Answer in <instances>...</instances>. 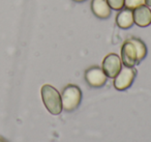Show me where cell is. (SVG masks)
<instances>
[{"label":"cell","instance_id":"1","mask_svg":"<svg viewBox=\"0 0 151 142\" xmlns=\"http://www.w3.org/2000/svg\"><path fill=\"white\" fill-rule=\"evenodd\" d=\"M147 56L146 44L138 38H127L121 46L120 58L124 67H134Z\"/></svg>","mask_w":151,"mask_h":142},{"label":"cell","instance_id":"2","mask_svg":"<svg viewBox=\"0 0 151 142\" xmlns=\"http://www.w3.org/2000/svg\"><path fill=\"white\" fill-rule=\"evenodd\" d=\"M42 100L46 109L52 115H59L62 112V102L59 91L50 84H45L40 89Z\"/></svg>","mask_w":151,"mask_h":142},{"label":"cell","instance_id":"3","mask_svg":"<svg viewBox=\"0 0 151 142\" xmlns=\"http://www.w3.org/2000/svg\"><path fill=\"white\" fill-rule=\"evenodd\" d=\"M82 90L78 85L68 84L61 92L62 108L65 112H73L78 109L82 102Z\"/></svg>","mask_w":151,"mask_h":142},{"label":"cell","instance_id":"4","mask_svg":"<svg viewBox=\"0 0 151 142\" xmlns=\"http://www.w3.org/2000/svg\"><path fill=\"white\" fill-rule=\"evenodd\" d=\"M137 77V70L134 67H123L118 75L114 78L113 85L116 90L123 91L132 85L134 79Z\"/></svg>","mask_w":151,"mask_h":142},{"label":"cell","instance_id":"5","mask_svg":"<svg viewBox=\"0 0 151 142\" xmlns=\"http://www.w3.org/2000/svg\"><path fill=\"white\" fill-rule=\"evenodd\" d=\"M122 67L123 64H122L121 58L116 53H109L107 56H105L103 62H101V69L105 72L107 77L111 78V79H114L118 75V73L121 71Z\"/></svg>","mask_w":151,"mask_h":142},{"label":"cell","instance_id":"6","mask_svg":"<svg viewBox=\"0 0 151 142\" xmlns=\"http://www.w3.org/2000/svg\"><path fill=\"white\" fill-rule=\"evenodd\" d=\"M85 81L90 87L101 88L106 85L108 81V77L101 67L94 65V67H90L85 71Z\"/></svg>","mask_w":151,"mask_h":142},{"label":"cell","instance_id":"7","mask_svg":"<svg viewBox=\"0 0 151 142\" xmlns=\"http://www.w3.org/2000/svg\"><path fill=\"white\" fill-rule=\"evenodd\" d=\"M134 22L139 27H147L151 25V9L147 5H142L132 11Z\"/></svg>","mask_w":151,"mask_h":142},{"label":"cell","instance_id":"8","mask_svg":"<svg viewBox=\"0 0 151 142\" xmlns=\"http://www.w3.org/2000/svg\"><path fill=\"white\" fill-rule=\"evenodd\" d=\"M91 11L99 19L106 20L112 15V9L108 4L107 0H91Z\"/></svg>","mask_w":151,"mask_h":142},{"label":"cell","instance_id":"9","mask_svg":"<svg viewBox=\"0 0 151 142\" xmlns=\"http://www.w3.org/2000/svg\"><path fill=\"white\" fill-rule=\"evenodd\" d=\"M116 24L121 29H128V28L132 27L134 22L132 9L124 7V9L118 11V14L116 16Z\"/></svg>","mask_w":151,"mask_h":142},{"label":"cell","instance_id":"10","mask_svg":"<svg viewBox=\"0 0 151 142\" xmlns=\"http://www.w3.org/2000/svg\"><path fill=\"white\" fill-rule=\"evenodd\" d=\"M145 4V0H124V7L134 11L137 7H140Z\"/></svg>","mask_w":151,"mask_h":142},{"label":"cell","instance_id":"11","mask_svg":"<svg viewBox=\"0 0 151 142\" xmlns=\"http://www.w3.org/2000/svg\"><path fill=\"white\" fill-rule=\"evenodd\" d=\"M108 4L113 11H120L124 9V0H107Z\"/></svg>","mask_w":151,"mask_h":142},{"label":"cell","instance_id":"12","mask_svg":"<svg viewBox=\"0 0 151 142\" xmlns=\"http://www.w3.org/2000/svg\"><path fill=\"white\" fill-rule=\"evenodd\" d=\"M145 4H146L147 7H151V0H145Z\"/></svg>","mask_w":151,"mask_h":142},{"label":"cell","instance_id":"13","mask_svg":"<svg viewBox=\"0 0 151 142\" xmlns=\"http://www.w3.org/2000/svg\"><path fill=\"white\" fill-rule=\"evenodd\" d=\"M73 1H76V2H84V1H86V0H73Z\"/></svg>","mask_w":151,"mask_h":142},{"label":"cell","instance_id":"14","mask_svg":"<svg viewBox=\"0 0 151 142\" xmlns=\"http://www.w3.org/2000/svg\"><path fill=\"white\" fill-rule=\"evenodd\" d=\"M0 142H6V141H4V140H3L2 138H0Z\"/></svg>","mask_w":151,"mask_h":142}]
</instances>
